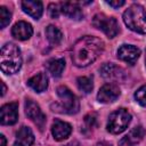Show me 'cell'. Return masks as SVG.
Segmentation results:
<instances>
[{
  "label": "cell",
  "instance_id": "obj_28",
  "mask_svg": "<svg viewBox=\"0 0 146 146\" xmlns=\"http://www.w3.org/2000/svg\"><path fill=\"white\" fill-rule=\"evenodd\" d=\"M96 146H112V145L110 143H107V141H99V143H97Z\"/></svg>",
  "mask_w": 146,
  "mask_h": 146
},
{
  "label": "cell",
  "instance_id": "obj_27",
  "mask_svg": "<svg viewBox=\"0 0 146 146\" xmlns=\"http://www.w3.org/2000/svg\"><path fill=\"white\" fill-rule=\"evenodd\" d=\"M0 146H6V138L3 135H0Z\"/></svg>",
  "mask_w": 146,
  "mask_h": 146
},
{
  "label": "cell",
  "instance_id": "obj_20",
  "mask_svg": "<svg viewBox=\"0 0 146 146\" xmlns=\"http://www.w3.org/2000/svg\"><path fill=\"white\" fill-rule=\"evenodd\" d=\"M46 35H47L48 41H49L51 44H55V46L59 44L60 41H62V39H63L62 32H60L56 26H54V25L47 26V29H46Z\"/></svg>",
  "mask_w": 146,
  "mask_h": 146
},
{
  "label": "cell",
  "instance_id": "obj_25",
  "mask_svg": "<svg viewBox=\"0 0 146 146\" xmlns=\"http://www.w3.org/2000/svg\"><path fill=\"white\" fill-rule=\"evenodd\" d=\"M84 122H86V125L88 129H92L94 127L97 125V116L95 113H90L88 115H86L84 117Z\"/></svg>",
  "mask_w": 146,
  "mask_h": 146
},
{
  "label": "cell",
  "instance_id": "obj_14",
  "mask_svg": "<svg viewBox=\"0 0 146 146\" xmlns=\"http://www.w3.org/2000/svg\"><path fill=\"white\" fill-rule=\"evenodd\" d=\"M59 6H60V11L65 16H67V17H70L72 19H76V21L82 19L83 13H82V10H81V8H80L78 2L65 1V2H60Z\"/></svg>",
  "mask_w": 146,
  "mask_h": 146
},
{
  "label": "cell",
  "instance_id": "obj_29",
  "mask_svg": "<svg viewBox=\"0 0 146 146\" xmlns=\"http://www.w3.org/2000/svg\"><path fill=\"white\" fill-rule=\"evenodd\" d=\"M64 146H80V144L78 141H71V143H68V144H66Z\"/></svg>",
  "mask_w": 146,
  "mask_h": 146
},
{
  "label": "cell",
  "instance_id": "obj_13",
  "mask_svg": "<svg viewBox=\"0 0 146 146\" xmlns=\"http://www.w3.org/2000/svg\"><path fill=\"white\" fill-rule=\"evenodd\" d=\"M72 132V127L64 121L60 120H55V122L51 125V133L54 138L58 141L66 139Z\"/></svg>",
  "mask_w": 146,
  "mask_h": 146
},
{
  "label": "cell",
  "instance_id": "obj_22",
  "mask_svg": "<svg viewBox=\"0 0 146 146\" xmlns=\"http://www.w3.org/2000/svg\"><path fill=\"white\" fill-rule=\"evenodd\" d=\"M10 19H11V13L5 6H1L0 7V27L5 29L9 24Z\"/></svg>",
  "mask_w": 146,
  "mask_h": 146
},
{
  "label": "cell",
  "instance_id": "obj_7",
  "mask_svg": "<svg viewBox=\"0 0 146 146\" xmlns=\"http://www.w3.org/2000/svg\"><path fill=\"white\" fill-rule=\"evenodd\" d=\"M25 113L26 115L39 127L40 130L43 129L46 123V115L42 113L41 108L36 103H34L31 99H26L25 102Z\"/></svg>",
  "mask_w": 146,
  "mask_h": 146
},
{
  "label": "cell",
  "instance_id": "obj_15",
  "mask_svg": "<svg viewBox=\"0 0 146 146\" xmlns=\"http://www.w3.org/2000/svg\"><path fill=\"white\" fill-rule=\"evenodd\" d=\"M146 131L141 125L135 127L133 129H131L129 131V133L127 136H124L121 140H120V146H128V145H135L137 143H139L144 136H145Z\"/></svg>",
  "mask_w": 146,
  "mask_h": 146
},
{
  "label": "cell",
  "instance_id": "obj_2",
  "mask_svg": "<svg viewBox=\"0 0 146 146\" xmlns=\"http://www.w3.org/2000/svg\"><path fill=\"white\" fill-rule=\"evenodd\" d=\"M1 71L5 74H14L19 71L22 66V55L19 48L14 43H6L0 52Z\"/></svg>",
  "mask_w": 146,
  "mask_h": 146
},
{
  "label": "cell",
  "instance_id": "obj_17",
  "mask_svg": "<svg viewBox=\"0 0 146 146\" xmlns=\"http://www.w3.org/2000/svg\"><path fill=\"white\" fill-rule=\"evenodd\" d=\"M34 143V135L27 127H22L17 133L14 146H31Z\"/></svg>",
  "mask_w": 146,
  "mask_h": 146
},
{
  "label": "cell",
  "instance_id": "obj_23",
  "mask_svg": "<svg viewBox=\"0 0 146 146\" xmlns=\"http://www.w3.org/2000/svg\"><path fill=\"white\" fill-rule=\"evenodd\" d=\"M135 99L137 103H139L141 106H146V84L140 87L136 92H135Z\"/></svg>",
  "mask_w": 146,
  "mask_h": 146
},
{
  "label": "cell",
  "instance_id": "obj_30",
  "mask_svg": "<svg viewBox=\"0 0 146 146\" xmlns=\"http://www.w3.org/2000/svg\"><path fill=\"white\" fill-rule=\"evenodd\" d=\"M1 86H2V92H1V96H3V95L6 94V90H7V88H6V84H5L3 82H1Z\"/></svg>",
  "mask_w": 146,
  "mask_h": 146
},
{
  "label": "cell",
  "instance_id": "obj_11",
  "mask_svg": "<svg viewBox=\"0 0 146 146\" xmlns=\"http://www.w3.org/2000/svg\"><path fill=\"white\" fill-rule=\"evenodd\" d=\"M139 55H140L139 48L132 44H122L117 50V57L130 65H133L136 63Z\"/></svg>",
  "mask_w": 146,
  "mask_h": 146
},
{
  "label": "cell",
  "instance_id": "obj_19",
  "mask_svg": "<svg viewBox=\"0 0 146 146\" xmlns=\"http://www.w3.org/2000/svg\"><path fill=\"white\" fill-rule=\"evenodd\" d=\"M64 67H65V60L63 58H54L47 63V68L49 73L55 78H58L62 75Z\"/></svg>",
  "mask_w": 146,
  "mask_h": 146
},
{
  "label": "cell",
  "instance_id": "obj_18",
  "mask_svg": "<svg viewBox=\"0 0 146 146\" xmlns=\"http://www.w3.org/2000/svg\"><path fill=\"white\" fill-rule=\"evenodd\" d=\"M27 86L36 92H42L48 87V78L44 73L40 72L27 80Z\"/></svg>",
  "mask_w": 146,
  "mask_h": 146
},
{
  "label": "cell",
  "instance_id": "obj_8",
  "mask_svg": "<svg viewBox=\"0 0 146 146\" xmlns=\"http://www.w3.org/2000/svg\"><path fill=\"white\" fill-rule=\"evenodd\" d=\"M18 119V104L8 103L3 105L0 110V121L1 124L10 125L17 122Z\"/></svg>",
  "mask_w": 146,
  "mask_h": 146
},
{
  "label": "cell",
  "instance_id": "obj_3",
  "mask_svg": "<svg viewBox=\"0 0 146 146\" xmlns=\"http://www.w3.org/2000/svg\"><path fill=\"white\" fill-rule=\"evenodd\" d=\"M57 96L59 100L51 104L52 111L58 113H65V114H75L79 111L80 108L79 100L67 87L65 86L58 87Z\"/></svg>",
  "mask_w": 146,
  "mask_h": 146
},
{
  "label": "cell",
  "instance_id": "obj_26",
  "mask_svg": "<svg viewBox=\"0 0 146 146\" xmlns=\"http://www.w3.org/2000/svg\"><path fill=\"white\" fill-rule=\"evenodd\" d=\"M107 3L111 6V7H113V8H119V7H121V6H123L124 3H125V1H123V0H116V1H107Z\"/></svg>",
  "mask_w": 146,
  "mask_h": 146
},
{
  "label": "cell",
  "instance_id": "obj_24",
  "mask_svg": "<svg viewBox=\"0 0 146 146\" xmlns=\"http://www.w3.org/2000/svg\"><path fill=\"white\" fill-rule=\"evenodd\" d=\"M48 13H49V16L51 18H58L59 14L62 13L59 3H50L48 6Z\"/></svg>",
  "mask_w": 146,
  "mask_h": 146
},
{
  "label": "cell",
  "instance_id": "obj_31",
  "mask_svg": "<svg viewBox=\"0 0 146 146\" xmlns=\"http://www.w3.org/2000/svg\"><path fill=\"white\" fill-rule=\"evenodd\" d=\"M145 63H146V57H145Z\"/></svg>",
  "mask_w": 146,
  "mask_h": 146
},
{
  "label": "cell",
  "instance_id": "obj_6",
  "mask_svg": "<svg viewBox=\"0 0 146 146\" xmlns=\"http://www.w3.org/2000/svg\"><path fill=\"white\" fill-rule=\"evenodd\" d=\"M92 25L102 30L108 38H114L119 33V24L114 17L106 16L105 14H96L92 18Z\"/></svg>",
  "mask_w": 146,
  "mask_h": 146
},
{
  "label": "cell",
  "instance_id": "obj_5",
  "mask_svg": "<svg viewBox=\"0 0 146 146\" xmlns=\"http://www.w3.org/2000/svg\"><path fill=\"white\" fill-rule=\"evenodd\" d=\"M130 121H131V114L125 108H119L108 116L107 131L114 135L121 133L128 128Z\"/></svg>",
  "mask_w": 146,
  "mask_h": 146
},
{
  "label": "cell",
  "instance_id": "obj_9",
  "mask_svg": "<svg viewBox=\"0 0 146 146\" xmlns=\"http://www.w3.org/2000/svg\"><path fill=\"white\" fill-rule=\"evenodd\" d=\"M99 72L103 78L112 81H123L125 79V73L124 71L120 67L116 66L113 63H105L103 66L99 68Z\"/></svg>",
  "mask_w": 146,
  "mask_h": 146
},
{
  "label": "cell",
  "instance_id": "obj_12",
  "mask_svg": "<svg viewBox=\"0 0 146 146\" xmlns=\"http://www.w3.org/2000/svg\"><path fill=\"white\" fill-rule=\"evenodd\" d=\"M11 34L14 38L18 39V40H27L32 36L33 34V29L31 26L30 23L27 22H24V21H21V22H17L13 29H11Z\"/></svg>",
  "mask_w": 146,
  "mask_h": 146
},
{
  "label": "cell",
  "instance_id": "obj_16",
  "mask_svg": "<svg viewBox=\"0 0 146 146\" xmlns=\"http://www.w3.org/2000/svg\"><path fill=\"white\" fill-rule=\"evenodd\" d=\"M23 10L30 15L34 19H39L43 11V6L41 1H34V0H26L22 2Z\"/></svg>",
  "mask_w": 146,
  "mask_h": 146
},
{
  "label": "cell",
  "instance_id": "obj_21",
  "mask_svg": "<svg viewBox=\"0 0 146 146\" xmlns=\"http://www.w3.org/2000/svg\"><path fill=\"white\" fill-rule=\"evenodd\" d=\"M78 87L81 91H83L84 94H89L92 88H94V83H92V78L91 76H80L76 80Z\"/></svg>",
  "mask_w": 146,
  "mask_h": 146
},
{
  "label": "cell",
  "instance_id": "obj_10",
  "mask_svg": "<svg viewBox=\"0 0 146 146\" xmlns=\"http://www.w3.org/2000/svg\"><path fill=\"white\" fill-rule=\"evenodd\" d=\"M120 96V89L116 84L114 83H106L104 84L97 95V99L100 103H113L117 99V97Z\"/></svg>",
  "mask_w": 146,
  "mask_h": 146
},
{
  "label": "cell",
  "instance_id": "obj_4",
  "mask_svg": "<svg viewBox=\"0 0 146 146\" xmlns=\"http://www.w3.org/2000/svg\"><path fill=\"white\" fill-rule=\"evenodd\" d=\"M123 22L131 31L146 34V11L143 6L131 5L123 14Z\"/></svg>",
  "mask_w": 146,
  "mask_h": 146
},
{
  "label": "cell",
  "instance_id": "obj_1",
  "mask_svg": "<svg viewBox=\"0 0 146 146\" xmlns=\"http://www.w3.org/2000/svg\"><path fill=\"white\" fill-rule=\"evenodd\" d=\"M104 50V42L96 38L86 35L79 39L72 47V62L78 67H86L94 63Z\"/></svg>",
  "mask_w": 146,
  "mask_h": 146
}]
</instances>
